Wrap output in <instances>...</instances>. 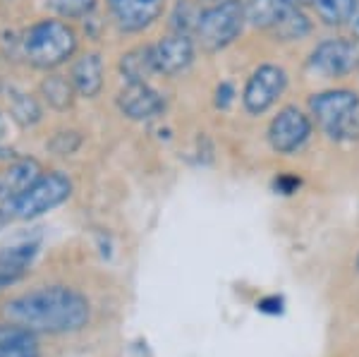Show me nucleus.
<instances>
[{
  "mask_svg": "<svg viewBox=\"0 0 359 357\" xmlns=\"http://www.w3.org/2000/svg\"><path fill=\"white\" fill-rule=\"evenodd\" d=\"M357 271H359V257H357Z\"/></svg>",
  "mask_w": 359,
  "mask_h": 357,
  "instance_id": "393cba45",
  "label": "nucleus"
},
{
  "mask_svg": "<svg viewBox=\"0 0 359 357\" xmlns=\"http://www.w3.org/2000/svg\"><path fill=\"white\" fill-rule=\"evenodd\" d=\"M359 65V46L350 39H326L311 50L306 70L318 77H343Z\"/></svg>",
  "mask_w": 359,
  "mask_h": 357,
  "instance_id": "423d86ee",
  "label": "nucleus"
},
{
  "mask_svg": "<svg viewBox=\"0 0 359 357\" xmlns=\"http://www.w3.org/2000/svg\"><path fill=\"white\" fill-rule=\"evenodd\" d=\"M311 135V120L299 108L287 106L271 120L269 125V142L278 154L297 151Z\"/></svg>",
  "mask_w": 359,
  "mask_h": 357,
  "instance_id": "6e6552de",
  "label": "nucleus"
},
{
  "mask_svg": "<svg viewBox=\"0 0 359 357\" xmlns=\"http://www.w3.org/2000/svg\"><path fill=\"white\" fill-rule=\"evenodd\" d=\"M314 10L318 20H323L331 27H340L345 22L355 20L357 15V0H314Z\"/></svg>",
  "mask_w": 359,
  "mask_h": 357,
  "instance_id": "aec40b11",
  "label": "nucleus"
},
{
  "mask_svg": "<svg viewBox=\"0 0 359 357\" xmlns=\"http://www.w3.org/2000/svg\"><path fill=\"white\" fill-rule=\"evenodd\" d=\"M0 132H3V115H0Z\"/></svg>",
  "mask_w": 359,
  "mask_h": 357,
  "instance_id": "b1692460",
  "label": "nucleus"
},
{
  "mask_svg": "<svg viewBox=\"0 0 359 357\" xmlns=\"http://www.w3.org/2000/svg\"><path fill=\"white\" fill-rule=\"evenodd\" d=\"M41 173L43 170L36 159H29V156L15 159L8 168L0 173V201L8 204V201L15 199L20 192H25Z\"/></svg>",
  "mask_w": 359,
  "mask_h": 357,
  "instance_id": "ddd939ff",
  "label": "nucleus"
},
{
  "mask_svg": "<svg viewBox=\"0 0 359 357\" xmlns=\"http://www.w3.org/2000/svg\"><path fill=\"white\" fill-rule=\"evenodd\" d=\"M355 32L359 34V13L355 15Z\"/></svg>",
  "mask_w": 359,
  "mask_h": 357,
  "instance_id": "5701e85b",
  "label": "nucleus"
},
{
  "mask_svg": "<svg viewBox=\"0 0 359 357\" xmlns=\"http://www.w3.org/2000/svg\"><path fill=\"white\" fill-rule=\"evenodd\" d=\"M163 5L165 0H108V13L120 32L137 34L163 15Z\"/></svg>",
  "mask_w": 359,
  "mask_h": 357,
  "instance_id": "9b49d317",
  "label": "nucleus"
},
{
  "mask_svg": "<svg viewBox=\"0 0 359 357\" xmlns=\"http://www.w3.org/2000/svg\"><path fill=\"white\" fill-rule=\"evenodd\" d=\"M98 0H41V5L57 20H84L96 10Z\"/></svg>",
  "mask_w": 359,
  "mask_h": 357,
  "instance_id": "412c9836",
  "label": "nucleus"
},
{
  "mask_svg": "<svg viewBox=\"0 0 359 357\" xmlns=\"http://www.w3.org/2000/svg\"><path fill=\"white\" fill-rule=\"evenodd\" d=\"M151 55L156 72L163 77H177L192 65L194 60V41L189 34L172 32L168 36L151 43Z\"/></svg>",
  "mask_w": 359,
  "mask_h": 357,
  "instance_id": "1a4fd4ad",
  "label": "nucleus"
},
{
  "mask_svg": "<svg viewBox=\"0 0 359 357\" xmlns=\"http://www.w3.org/2000/svg\"><path fill=\"white\" fill-rule=\"evenodd\" d=\"M39 94L48 103V108L62 113V111H67V108H72L77 89H74L72 79L65 77V74L46 72V77L41 79V84H39Z\"/></svg>",
  "mask_w": 359,
  "mask_h": 357,
  "instance_id": "dca6fc26",
  "label": "nucleus"
},
{
  "mask_svg": "<svg viewBox=\"0 0 359 357\" xmlns=\"http://www.w3.org/2000/svg\"><path fill=\"white\" fill-rule=\"evenodd\" d=\"M0 357H41L36 333L20 324H0Z\"/></svg>",
  "mask_w": 359,
  "mask_h": 357,
  "instance_id": "4468645a",
  "label": "nucleus"
},
{
  "mask_svg": "<svg viewBox=\"0 0 359 357\" xmlns=\"http://www.w3.org/2000/svg\"><path fill=\"white\" fill-rule=\"evenodd\" d=\"M120 74L125 77V82H149L151 74H158L154 65L151 43L137 46V48L123 53V58H120Z\"/></svg>",
  "mask_w": 359,
  "mask_h": 357,
  "instance_id": "f3484780",
  "label": "nucleus"
},
{
  "mask_svg": "<svg viewBox=\"0 0 359 357\" xmlns=\"http://www.w3.org/2000/svg\"><path fill=\"white\" fill-rule=\"evenodd\" d=\"M271 32H273L276 39H280V41H297V39H304L306 34L311 32V22H309V17L302 13V8H292L271 27Z\"/></svg>",
  "mask_w": 359,
  "mask_h": 357,
  "instance_id": "6ab92c4d",
  "label": "nucleus"
},
{
  "mask_svg": "<svg viewBox=\"0 0 359 357\" xmlns=\"http://www.w3.org/2000/svg\"><path fill=\"white\" fill-rule=\"evenodd\" d=\"M69 79L77 89V96L96 99L103 89V82H106V65H103L101 53L89 50V53L79 55L69 67Z\"/></svg>",
  "mask_w": 359,
  "mask_h": 357,
  "instance_id": "f8f14e48",
  "label": "nucleus"
},
{
  "mask_svg": "<svg viewBox=\"0 0 359 357\" xmlns=\"http://www.w3.org/2000/svg\"><path fill=\"white\" fill-rule=\"evenodd\" d=\"M10 3H13V0H10Z\"/></svg>",
  "mask_w": 359,
  "mask_h": 357,
  "instance_id": "a878e982",
  "label": "nucleus"
},
{
  "mask_svg": "<svg viewBox=\"0 0 359 357\" xmlns=\"http://www.w3.org/2000/svg\"><path fill=\"white\" fill-rule=\"evenodd\" d=\"M309 3H314V0H247L245 13H247V22L252 27L271 29L287 10L302 8V5Z\"/></svg>",
  "mask_w": 359,
  "mask_h": 357,
  "instance_id": "2eb2a0df",
  "label": "nucleus"
},
{
  "mask_svg": "<svg viewBox=\"0 0 359 357\" xmlns=\"http://www.w3.org/2000/svg\"><path fill=\"white\" fill-rule=\"evenodd\" d=\"M69 194H72V180L62 170H48L41 173L25 192H20L3 206L10 221H32L65 204Z\"/></svg>",
  "mask_w": 359,
  "mask_h": 357,
  "instance_id": "7ed1b4c3",
  "label": "nucleus"
},
{
  "mask_svg": "<svg viewBox=\"0 0 359 357\" xmlns=\"http://www.w3.org/2000/svg\"><path fill=\"white\" fill-rule=\"evenodd\" d=\"M10 221V216H8V211H5V206H0V228L5 226V223Z\"/></svg>",
  "mask_w": 359,
  "mask_h": 357,
  "instance_id": "4be33fe9",
  "label": "nucleus"
},
{
  "mask_svg": "<svg viewBox=\"0 0 359 357\" xmlns=\"http://www.w3.org/2000/svg\"><path fill=\"white\" fill-rule=\"evenodd\" d=\"M77 32L65 20L43 17L29 25L17 39V48L25 62L34 70L53 72L77 53Z\"/></svg>",
  "mask_w": 359,
  "mask_h": 357,
  "instance_id": "f03ea898",
  "label": "nucleus"
},
{
  "mask_svg": "<svg viewBox=\"0 0 359 357\" xmlns=\"http://www.w3.org/2000/svg\"><path fill=\"white\" fill-rule=\"evenodd\" d=\"M287 86V74L278 65H262L252 72L247 79L245 91H242V103H245L247 113L262 115L269 111L273 103L280 99L283 91Z\"/></svg>",
  "mask_w": 359,
  "mask_h": 357,
  "instance_id": "0eeeda50",
  "label": "nucleus"
},
{
  "mask_svg": "<svg viewBox=\"0 0 359 357\" xmlns=\"http://www.w3.org/2000/svg\"><path fill=\"white\" fill-rule=\"evenodd\" d=\"M8 321L34 333H72L89 321V300L67 285H43L5 302Z\"/></svg>",
  "mask_w": 359,
  "mask_h": 357,
  "instance_id": "f257e3e1",
  "label": "nucleus"
},
{
  "mask_svg": "<svg viewBox=\"0 0 359 357\" xmlns=\"http://www.w3.org/2000/svg\"><path fill=\"white\" fill-rule=\"evenodd\" d=\"M115 101H118L120 113L130 120H137V123L154 120L165 111L163 96L149 82H125Z\"/></svg>",
  "mask_w": 359,
  "mask_h": 357,
  "instance_id": "9d476101",
  "label": "nucleus"
},
{
  "mask_svg": "<svg viewBox=\"0 0 359 357\" xmlns=\"http://www.w3.org/2000/svg\"><path fill=\"white\" fill-rule=\"evenodd\" d=\"M309 111L321 130L333 140L359 132V96L350 89H331L309 99Z\"/></svg>",
  "mask_w": 359,
  "mask_h": 357,
  "instance_id": "39448f33",
  "label": "nucleus"
},
{
  "mask_svg": "<svg viewBox=\"0 0 359 357\" xmlns=\"http://www.w3.org/2000/svg\"><path fill=\"white\" fill-rule=\"evenodd\" d=\"M247 22L242 0H218L216 5L201 10L194 29V39L206 53H216L235 41Z\"/></svg>",
  "mask_w": 359,
  "mask_h": 357,
  "instance_id": "20e7f679",
  "label": "nucleus"
},
{
  "mask_svg": "<svg viewBox=\"0 0 359 357\" xmlns=\"http://www.w3.org/2000/svg\"><path fill=\"white\" fill-rule=\"evenodd\" d=\"M8 108H10V118H13L20 128L27 130V128H34V125L41 123V106H39L36 96L27 94V91L10 89Z\"/></svg>",
  "mask_w": 359,
  "mask_h": 357,
  "instance_id": "a211bd4d",
  "label": "nucleus"
}]
</instances>
